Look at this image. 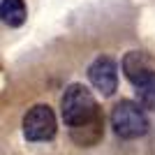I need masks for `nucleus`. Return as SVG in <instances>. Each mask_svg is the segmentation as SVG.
I'll return each mask as SVG.
<instances>
[{
  "label": "nucleus",
  "mask_w": 155,
  "mask_h": 155,
  "mask_svg": "<svg viewBox=\"0 0 155 155\" xmlns=\"http://www.w3.org/2000/svg\"><path fill=\"white\" fill-rule=\"evenodd\" d=\"M88 79L91 84L95 86L102 95H114L118 86V70H116V63L109 58V56H100L97 60H93L91 67H88Z\"/></svg>",
  "instance_id": "20e7f679"
},
{
  "label": "nucleus",
  "mask_w": 155,
  "mask_h": 155,
  "mask_svg": "<svg viewBox=\"0 0 155 155\" xmlns=\"http://www.w3.org/2000/svg\"><path fill=\"white\" fill-rule=\"evenodd\" d=\"M60 109H63V120L70 127H79V125L93 120L95 116H100V107H97L93 93L81 84L67 86Z\"/></svg>",
  "instance_id": "f257e3e1"
},
{
  "label": "nucleus",
  "mask_w": 155,
  "mask_h": 155,
  "mask_svg": "<svg viewBox=\"0 0 155 155\" xmlns=\"http://www.w3.org/2000/svg\"><path fill=\"white\" fill-rule=\"evenodd\" d=\"M102 137V114L95 116L93 120L79 125V127H72V139L79 143V146H93Z\"/></svg>",
  "instance_id": "39448f33"
},
{
  "label": "nucleus",
  "mask_w": 155,
  "mask_h": 155,
  "mask_svg": "<svg viewBox=\"0 0 155 155\" xmlns=\"http://www.w3.org/2000/svg\"><path fill=\"white\" fill-rule=\"evenodd\" d=\"M26 14H28V9H26L23 0H2L0 2V21L7 23V26H12V28L23 26Z\"/></svg>",
  "instance_id": "423d86ee"
},
{
  "label": "nucleus",
  "mask_w": 155,
  "mask_h": 155,
  "mask_svg": "<svg viewBox=\"0 0 155 155\" xmlns=\"http://www.w3.org/2000/svg\"><path fill=\"white\" fill-rule=\"evenodd\" d=\"M58 120L49 104H35L23 116V134L30 141H49L56 134Z\"/></svg>",
  "instance_id": "7ed1b4c3"
},
{
  "label": "nucleus",
  "mask_w": 155,
  "mask_h": 155,
  "mask_svg": "<svg viewBox=\"0 0 155 155\" xmlns=\"http://www.w3.org/2000/svg\"><path fill=\"white\" fill-rule=\"evenodd\" d=\"M111 125H114V132H116L120 139H137V137L146 134L148 130V118L143 114V109L139 104L123 100L114 107V114H111Z\"/></svg>",
  "instance_id": "f03ea898"
},
{
  "label": "nucleus",
  "mask_w": 155,
  "mask_h": 155,
  "mask_svg": "<svg viewBox=\"0 0 155 155\" xmlns=\"http://www.w3.org/2000/svg\"><path fill=\"white\" fill-rule=\"evenodd\" d=\"M137 93H139V102L146 107V109L155 111V72H150L148 77H143L139 84H137Z\"/></svg>",
  "instance_id": "6e6552de"
},
{
  "label": "nucleus",
  "mask_w": 155,
  "mask_h": 155,
  "mask_svg": "<svg viewBox=\"0 0 155 155\" xmlns=\"http://www.w3.org/2000/svg\"><path fill=\"white\" fill-rule=\"evenodd\" d=\"M123 67H125V72H127V79L132 81V84H139L143 77H148L153 70H148V65H146V60H143V56L139 51H130L127 56H125V60H123Z\"/></svg>",
  "instance_id": "0eeeda50"
}]
</instances>
